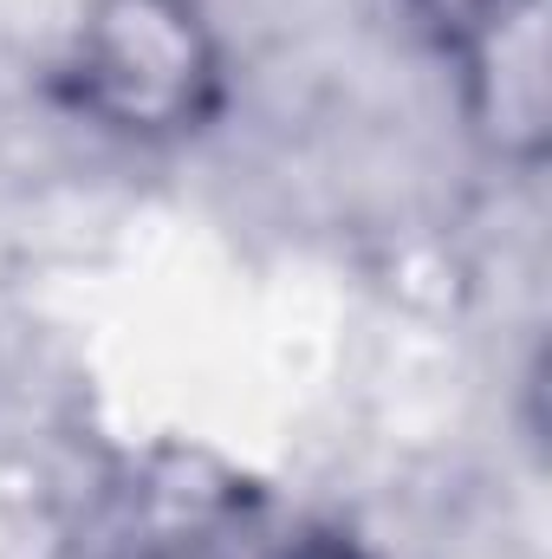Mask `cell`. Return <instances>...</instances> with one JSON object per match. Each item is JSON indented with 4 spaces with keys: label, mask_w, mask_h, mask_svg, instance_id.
Listing matches in <instances>:
<instances>
[{
    "label": "cell",
    "mask_w": 552,
    "mask_h": 559,
    "mask_svg": "<svg viewBox=\"0 0 552 559\" xmlns=\"http://www.w3.org/2000/svg\"><path fill=\"white\" fill-rule=\"evenodd\" d=\"M46 105L118 150H189L235 111V52L208 0H85L46 66Z\"/></svg>",
    "instance_id": "cell-1"
},
{
    "label": "cell",
    "mask_w": 552,
    "mask_h": 559,
    "mask_svg": "<svg viewBox=\"0 0 552 559\" xmlns=\"http://www.w3.org/2000/svg\"><path fill=\"white\" fill-rule=\"evenodd\" d=\"M267 508V481L215 442L149 436L79 488L59 559H221L261 534Z\"/></svg>",
    "instance_id": "cell-2"
},
{
    "label": "cell",
    "mask_w": 552,
    "mask_h": 559,
    "mask_svg": "<svg viewBox=\"0 0 552 559\" xmlns=\"http://www.w3.org/2000/svg\"><path fill=\"white\" fill-rule=\"evenodd\" d=\"M397 13L448 72H461L468 59L494 52L520 26H540L547 0H397Z\"/></svg>",
    "instance_id": "cell-3"
},
{
    "label": "cell",
    "mask_w": 552,
    "mask_h": 559,
    "mask_svg": "<svg viewBox=\"0 0 552 559\" xmlns=\"http://www.w3.org/2000/svg\"><path fill=\"white\" fill-rule=\"evenodd\" d=\"M274 559H384L364 534H351V527H305V534H292Z\"/></svg>",
    "instance_id": "cell-4"
}]
</instances>
